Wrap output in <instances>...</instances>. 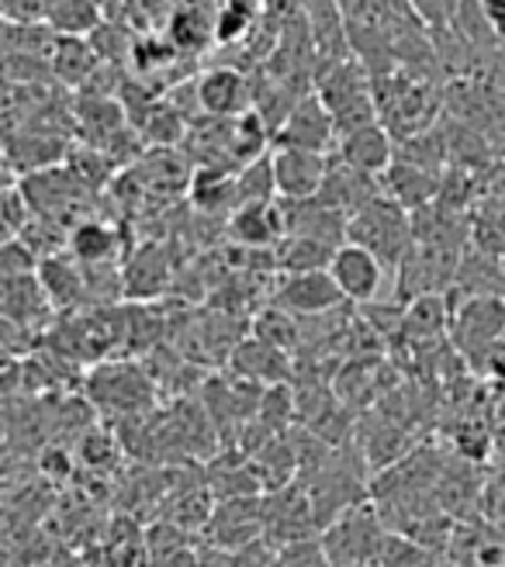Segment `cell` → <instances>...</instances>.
<instances>
[{
	"label": "cell",
	"mask_w": 505,
	"mask_h": 567,
	"mask_svg": "<svg viewBox=\"0 0 505 567\" xmlns=\"http://www.w3.org/2000/svg\"><path fill=\"white\" fill-rule=\"evenodd\" d=\"M347 239L374 249L384 264H402L409 257V249L415 243V225H409L405 208L395 197L378 194L374 202H368L360 212L350 215L347 225Z\"/></svg>",
	"instance_id": "cell-1"
},
{
	"label": "cell",
	"mask_w": 505,
	"mask_h": 567,
	"mask_svg": "<svg viewBox=\"0 0 505 567\" xmlns=\"http://www.w3.org/2000/svg\"><path fill=\"white\" fill-rule=\"evenodd\" d=\"M478 8L488 18V24L495 28V35L505 42V0H478Z\"/></svg>",
	"instance_id": "cell-18"
},
{
	"label": "cell",
	"mask_w": 505,
	"mask_h": 567,
	"mask_svg": "<svg viewBox=\"0 0 505 567\" xmlns=\"http://www.w3.org/2000/svg\"><path fill=\"white\" fill-rule=\"evenodd\" d=\"M274 166V187L280 202H312L322 194L326 177H329V159L326 153L298 150V146H274L270 153Z\"/></svg>",
	"instance_id": "cell-4"
},
{
	"label": "cell",
	"mask_w": 505,
	"mask_h": 567,
	"mask_svg": "<svg viewBox=\"0 0 505 567\" xmlns=\"http://www.w3.org/2000/svg\"><path fill=\"white\" fill-rule=\"evenodd\" d=\"M329 274L336 280V288H340V295L357 305L374 301L384 288V260L374 249L360 246L353 239L336 246L332 260H329Z\"/></svg>",
	"instance_id": "cell-5"
},
{
	"label": "cell",
	"mask_w": 505,
	"mask_h": 567,
	"mask_svg": "<svg viewBox=\"0 0 505 567\" xmlns=\"http://www.w3.org/2000/svg\"><path fill=\"white\" fill-rule=\"evenodd\" d=\"M340 301H347L336 288L329 270H305V274H288L285 288L277 291V305L291 311V316H322L332 311Z\"/></svg>",
	"instance_id": "cell-9"
},
{
	"label": "cell",
	"mask_w": 505,
	"mask_h": 567,
	"mask_svg": "<svg viewBox=\"0 0 505 567\" xmlns=\"http://www.w3.org/2000/svg\"><path fill=\"white\" fill-rule=\"evenodd\" d=\"M66 246L80 267H111V260L122 252V239L107 221H76Z\"/></svg>",
	"instance_id": "cell-13"
},
{
	"label": "cell",
	"mask_w": 505,
	"mask_h": 567,
	"mask_svg": "<svg viewBox=\"0 0 505 567\" xmlns=\"http://www.w3.org/2000/svg\"><path fill=\"white\" fill-rule=\"evenodd\" d=\"M461 4H464V0H412L419 21H423L430 32H443V28H451Z\"/></svg>",
	"instance_id": "cell-16"
},
{
	"label": "cell",
	"mask_w": 505,
	"mask_h": 567,
	"mask_svg": "<svg viewBox=\"0 0 505 567\" xmlns=\"http://www.w3.org/2000/svg\"><path fill=\"white\" fill-rule=\"evenodd\" d=\"M39 280L52 308H73L83 298V291H87V270L76 267V260H66V257L39 260Z\"/></svg>",
	"instance_id": "cell-14"
},
{
	"label": "cell",
	"mask_w": 505,
	"mask_h": 567,
	"mask_svg": "<svg viewBox=\"0 0 505 567\" xmlns=\"http://www.w3.org/2000/svg\"><path fill=\"white\" fill-rule=\"evenodd\" d=\"M260 533H267L264 523V498L239 495V498H221V505L208 519V536L218 550H249V544Z\"/></svg>",
	"instance_id": "cell-7"
},
{
	"label": "cell",
	"mask_w": 505,
	"mask_h": 567,
	"mask_svg": "<svg viewBox=\"0 0 505 567\" xmlns=\"http://www.w3.org/2000/svg\"><path fill=\"white\" fill-rule=\"evenodd\" d=\"M388 536V523H381L371 505H353L322 533V550L332 567H374Z\"/></svg>",
	"instance_id": "cell-2"
},
{
	"label": "cell",
	"mask_w": 505,
	"mask_h": 567,
	"mask_svg": "<svg viewBox=\"0 0 505 567\" xmlns=\"http://www.w3.org/2000/svg\"><path fill=\"white\" fill-rule=\"evenodd\" d=\"M198 107L208 118H239L252 104V87L236 66H215L198 80Z\"/></svg>",
	"instance_id": "cell-8"
},
{
	"label": "cell",
	"mask_w": 505,
	"mask_h": 567,
	"mask_svg": "<svg viewBox=\"0 0 505 567\" xmlns=\"http://www.w3.org/2000/svg\"><path fill=\"white\" fill-rule=\"evenodd\" d=\"M319 97L332 111L336 125H340V135L357 128V125L378 122L368 80H363V70L357 63H350V60H332V66L319 80Z\"/></svg>",
	"instance_id": "cell-3"
},
{
	"label": "cell",
	"mask_w": 505,
	"mask_h": 567,
	"mask_svg": "<svg viewBox=\"0 0 505 567\" xmlns=\"http://www.w3.org/2000/svg\"><path fill=\"white\" fill-rule=\"evenodd\" d=\"M285 225H288L285 208L277 205V197H270V202H243V205H236L229 233H233L236 243H243L249 249H264L274 239H280Z\"/></svg>",
	"instance_id": "cell-11"
},
{
	"label": "cell",
	"mask_w": 505,
	"mask_h": 567,
	"mask_svg": "<svg viewBox=\"0 0 505 567\" xmlns=\"http://www.w3.org/2000/svg\"><path fill=\"white\" fill-rule=\"evenodd\" d=\"M336 142H340V125H336L332 111L319 94L301 97L274 132V146H298L312 153H326Z\"/></svg>",
	"instance_id": "cell-6"
},
{
	"label": "cell",
	"mask_w": 505,
	"mask_h": 567,
	"mask_svg": "<svg viewBox=\"0 0 505 567\" xmlns=\"http://www.w3.org/2000/svg\"><path fill=\"white\" fill-rule=\"evenodd\" d=\"M70 467H73V464H70V457H66L63 450H49L45 457H42V471H45L49 477H66Z\"/></svg>",
	"instance_id": "cell-19"
},
{
	"label": "cell",
	"mask_w": 505,
	"mask_h": 567,
	"mask_svg": "<svg viewBox=\"0 0 505 567\" xmlns=\"http://www.w3.org/2000/svg\"><path fill=\"white\" fill-rule=\"evenodd\" d=\"M32 218V202H28V194L14 190V184L8 187V197H4V225H8V239H18Z\"/></svg>",
	"instance_id": "cell-17"
},
{
	"label": "cell",
	"mask_w": 505,
	"mask_h": 567,
	"mask_svg": "<svg viewBox=\"0 0 505 567\" xmlns=\"http://www.w3.org/2000/svg\"><path fill=\"white\" fill-rule=\"evenodd\" d=\"M391 156H395V146H391V135L381 122L357 125L340 135V159L360 169V174H371V177L388 174Z\"/></svg>",
	"instance_id": "cell-10"
},
{
	"label": "cell",
	"mask_w": 505,
	"mask_h": 567,
	"mask_svg": "<svg viewBox=\"0 0 505 567\" xmlns=\"http://www.w3.org/2000/svg\"><path fill=\"white\" fill-rule=\"evenodd\" d=\"M91 394H94V402H101L107 409L135 415L150 402V384L135 371H128V367H107V371H101L91 381Z\"/></svg>",
	"instance_id": "cell-12"
},
{
	"label": "cell",
	"mask_w": 505,
	"mask_h": 567,
	"mask_svg": "<svg viewBox=\"0 0 505 567\" xmlns=\"http://www.w3.org/2000/svg\"><path fill=\"white\" fill-rule=\"evenodd\" d=\"M384 187L391 190L388 197H395L402 208H426L440 190L436 177H430L423 166H412V163L391 166L384 174Z\"/></svg>",
	"instance_id": "cell-15"
}]
</instances>
